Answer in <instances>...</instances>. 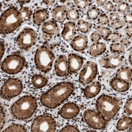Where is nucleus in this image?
<instances>
[{
    "instance_id": "f257e3e1",
    "label": "nucleus",
    "mask_w": 132,
    "mask_h": 132,
    "mask_svg": "<svg viewBox=\"0 0 132 132\" xmlns=\"http://www.w3.org/2000/svg\"><path fill=\"white\" fill-rule=\"evenodd\" d=\"M74 90L75 86L71 82L58 83L41 95L40 102L43 106L54 109L67 100L72 94Z\"/></svg>"
},
{
    "instance_id": "f03ea898",
    "label": "nucleus",
    "mask_w": 132,
    "mask_h": 132,
    "mask_svg": "<svg viewBox=\"0 0 132 132\" xmlns=\"http://www.w3.org/2000/svg\"><path fill=\"white\" fill-rule=\"evenodd\" d=\"M38 108L37 99L31 95H25L20 98L11 107L12 116L19 120H26L31 118Z\"/></svg>"
},
{
    "instance_id": "7ed1b4c3",
    "label": "nucleus",
    "mask_w": 132,
    "mask_h": 132,
    "mask_svg": "<svg viewBox=\"0 0 132 132\" xmlns=\"http://www.w3.org/2000/svg\"><path fill=\"white\" fill-rule=\"evenodd\" d=\"M122 106V101L119 98L103 94L98 98L96 107L98 113L108 121L113 119Z\"/></svg>"
},
{
    "instance_id": "20e7f679",
    "label": "nucleus",
    "mask_w": 132,
    "mask_h": 132,
    "mask_svg": "<svg viewBox=\"0 0 132 132\" xmlns=\"http://www.w3.org/2000/svg\"><path fill=\"white\" fill-rule=\"evenodd\" d=\"M24 22L19 10L11 6L2 13L0 19V31L2 35H8L18 29Z\"/></svg>"
},
{
    "instance_id": "39448f33",
    "label": "nucleus",
    "mask_w": 132,
    "mask_h": 132,
    "mask_svg": "<svg viewBox=\"0 0 132 132\" xmlns=\"http://www.w3.org/2000/svg\"><path fill=\"white\" fill-rule=\"evenodd\" d=\"M55 56L51 47L39 46L36 50L34 61L36 68L43 73L49 72L52 67Z\"/></svg>"
},
{
    "instance_id": "423d86ee",
    "label": "nucleus",
    "mask_w": 132,
    "mask_h": 132,
    "mask_svg": "<svg viewBox=\"0 0 132 132\" xmlns=\"http://www.w3.org/2000/svg\"><path fill=\"white\" fill-rule=\"evenodd\" d=\"M26 65L25 58L18 53L7 56L1 63V70L9 75H15L23 69Z\"/></svg>"
},
{
    "instance_id": "0eeeda50",
    "label": "nucleus",
    "mask_w": 132,
    "mask_h": 132,
    "mask_svg": "<svg viewBox=\"0 0 132 132\" xmlns=\"http://www.w3.org/2000/svg\"><path fill=\"white\" fill-rule=\"evenodd\" d=\"M23 89V83L20 79L10 78L5 81L1 87V96L4 100H10L20 95Z\"/></svg>"
},
{
    "instance_id": "6e6552de",
    "label": "nucleus",
    "mask_w": 132,
    "mask_h": 132,
    "mask_svg": "<svg viewBox=\"0 0 132 132\" xmlns=\"http://www.w3.org/2000/svg\"><path fill=\"white\" fill-rule=\"evenodd\" d=\"M57 124L54 118L50 115H41L33 121L31 127V131H54Z\"/></svg>"
},
{
    "instance_id": "1a4fd4ad",
    "label": "nucleus",
    "mask_w": 132,
    "mask_h": 132,
    "mask_svg": "<svg viewBox=\"0 0 132 132\" xmlns=\"http://www.w3.org/2000/svg\"><path fill=\"white\" fill-rule=\"evenodd\" d=\"M36 32L31 28H26L22 30L15 39L18 47L23 50H28L37 42Z\"/></svg>"
},
{
    "instance_id": "9d476101",
    "label": "nucleus",
    "mask_w": 132,
    "mask_h": 132,
    "mask_svg": "<svg viewBox=\"0 0 132 132\" xmlns=\"http://www.w3.org/2000/svg\"><path fill=\"white\" fill-rule=\"evenodd\" d=\"M84 118L86 123L89 127L95 129H105L108 125V122L103 117L93 109H87L84 113Z\"/></svg>"
},
{
    "instance_id": "9b49d317",
    "label": "nucleus",
    "mask_w": 132,
    "mask_h": 132,
    "mask_svg": "<svg viewBox=\"0 0 132 132\" xmlns=\"http://www.w3.org/2000/svg\"><path fill=\"white\" fill-rule=\"evenodd\" d=\"M97 75V64L93 61H87L79 73V81L83 85L89 84L95 79Z\"/></svg>"
},
{
    "instance_id": "f8f14e48",
    "label": "nucleus",
    "mask_w": 132,
    "mask_h": 132,
    "mask_svg": "<svg viewBox=\"0 0 132 132\" xmlns=\"http://www.w3.org/2000/svg\"><path fill=\"white\" fill-rule=\"evenodd\" d=\"M54 71L56 75L60 77H65L71 75L65 55L61 54L58 57L54 64Z\"/></svg>"
},
{
    "instance_id": "ddd939ff",
    "label": "nucleus",
    "mask_w": 132,
    "mask_h": 132,
    "mask_svg": "<svg viewBox=\"0 0 132 132\" xmlns=\"http://www.w3.org/2000/svg\"><path fill=\"white\" fill-rule=\"evenodd\" d=\"M80 112L79 106L72 102L65 104L59 111V115L65 119H71L77 116Z\"/></svg>"
},
{
    "instance_id": "4468645a",
    "label": "nucleus",
    "mask_w": 132,
    "mask_h": 132,
    "mask_svg": "<svg viewBox=\"0 0 132 132\" xmlns=\"http://www.w3.org/2000/svg\"><path fill=\"white\" fill-rule=\"evenodd\" d=\"M99 62L104 68L115 69L124 63V59L118 55H112L108 57L100 59Z\"/></svg>"
},
{
    "instance_id": "2eb2a0df",
    "label": "nucleus",
    "mask_w": 132,
    "mask_h": 132,
    "mask_svg": "<svg viewBox=\"0 0 132 132\" xmlns=\"http://www.w3.org/2000/svg\"><path fill=\"white\" fill-rule=\"evenodd\" d=\"M84 59L76 53H70L68 57V63L70 74L77 72L82 67Z\"/></svg>"
},
{
    "instance_id": "dca6fc26",
    "label": "nucleus",
    "mask_w": 132,
    "mask_h": 132,
    "mask_svg": "<svg viewBox=\"0 0 132 132\" xmlns=\"http://www.w3.org/2000/svg\"><path fill=\"white\" fill-rule=\"evenodd\" d=\"M88 44V39L86 35H79L75 37L70 42L71 48L76 51L81 52L86 50Z\"/></svg>"
},
{
    "instance_id": "f3484780",
    "label": "nucleus",
    "mask_w": 132,
    "mask_h": 132,
    "mask_svg": "<svg viewBox=\"0 0 132 132\" xmlns=\"http://www.w3.org/2000/svg\"><path fill=\"white\" fill-rule=\"evenodd\" d=\"M76 25L73 22H67L64 24L61 37L65 41H71L76 35Z\"/></svg>"
},
{
    "instance_id": "a211bd4d",
    "label": "nucleus",
    "mask_w": 132,
    "mask_h": 132,
    "mask_svg": "<svg viewBox=\"0 0 132 132\" xmlns=\"http://www.w3.org/2000/svg\"><path fill=\"white\" fill-rule=\"evenodd\" d=\"M109 85L114 90L120 93H124L128 91L130 88V83L115 77L110 80Z\"/></svg>"
},
{
    "instance_id": "6ab92c4d",
    "label": "nucleus",
    "mask_w": 132,
    "mask_h": 132,
    "mask_svg": "<svg viewBox=\"0 0 132 132\" xmlns=\"http://www.w3.org/2000/svg\"><path fill=\"white\" fill-rule=\"evenodd\" d=\"M102 89V85L98 81H94L87 86L83 89L84 96L87 98H93L100 93Z\"/></svg>"
},
{
    "instance_id": "aec40b11",
    "label": "nucleus",
    "mask_w": 132,
    "mask_h": 132,
    "mask_svg": "<svg viewBox=\"0 0 132 132\" xmlns=\"http://www.w3.org/2000/svg\"><path fill=\"white\" fill-rule=\"evenodd\" d=\"M42 31L44 34L52 36L58 35L60 30L56 22L53 20H49L42 25Z\"/></svg>"
},
{
    "instance_id": "412c9836",
    "label": "nucleus",
    "mask_w": 132,
    "mask_h": 132,
    "mask_svg": "<svg viewBox=\"0 0 132 132\" xmlns=\"http://www.w3.org/2000/svg\"><path fill=\"white\" fill-rule=\"evenodd\" d=\"M107 49L106 44L103 42H95L88 48V53L92 57H98L105 52Z\"/></svg>"
},
{
    "instance_id": "4be33fe9",
    "label": "nucleus",
    "mask_w": 132,
    "mask_h": 132,
    "mask_svg": "<svg viewBox=\"0 0 132 132\" xmlns=\"http://www.w3.org/2000/svg\"><path fill=\"white\" fill-rule=\"evenodd\" d=\"M49 18V12L46 9L37 10L33 14V21L37 26L41 25Z\"/></svg>"
},
{
    "instance_id": "5701e85b",
    "label": "nucleus",
    "mask_w": 132,
    "mask_h": 132,
    "mask_svg": "<svg viewBox=\"0 0 132 132\" xmlns=\"http://www.w3.org/2000/svg\"><path fill=\"white\" fill-rule=\"evenodd\" d=\"M116 77L130 82L131 81V69L129 66H123L119 68L116 73Z\"/></svg>"
},
{
    "instance_id": "b1692460",
    "label": "nucleus",
    "mask_w": 132,
    "mask_h": 132,
    "mask_svg": "<svg viewBox=\"0 0 132 132\" xmlns=\"http://www.w3.org/2000/svg\"><path fill=\"white\" fill-rule=\"evenodd\" d=\"M31 82L36 88L41 89L48 84V79L42 75L35 74L32 77Z\"/></svg>"
},
{
    "instance_id": "393cba45",
    "label": "nucleus",
    "mask_w": 132,
    "mask_h": 132,
    "mask_svg": "<svg viewBox=\"0 0 132 132\" xmlns=\"http://www.w3.org/2000/svg\"><path fill=\"white\" fill-rule=\"evenodd\" d=\"M66 12H67V7L64 5H59L53 9L52 15L55 20L61 22L64 19Z\"/></svg>"
},
{
    "instance_id": "a878e982",
    "label": "nucleus",
    "mask_w": 132,
    "mask_h": 132,
    "mask_svg": "<svg viewBox=\"0 0 132 132\" xmlns=\"http://www.w3.org/2000/svg\"><path fill=\"white\" fill-rule=\"evenodd\" d=\"M131 118L127 116H123L117 122L116 129L118 131H124L131 125Z\"/></svg>"
},
{
    "instance_id": "bb28decb",
    "label": "nucleus",
    "mask_w": 132,
    "mask_h": 132,
    "mask_svg": "<svg viewBox=\"0 0 132 132\" xmlns=\"http://www.w3.org/2000/svg\"><path fill=\"white\" fill-rule=\"evenodd\" d=\"M92 29V24L86 21L79 20L77 23V30L83 34H88Z\"/></svg>"
},
{
    "instance_id": "cd10ccee",
    "label": "nucleus",
    "mask_w": 132,
    "mask_h": 132,
    "mask_svg": "<svg viewBox=\"0 0 132 132\" xmlns=\"http://www.w3.org/2000/svg\"><path fill=\"white\" fill-rule=\"evenodd\" d=\"M66 18L70 21H77L80 18V13L78 10L72 7L69 9L66 12Z\"/></svg>"
},
{
    "instance_id": "c85d7f7f",
    "label": "nucleus",
    "mask_w": 132,
    "mask_h": 132,
    "mask_svg": "<svg viewBox=\"0 0 132 132\" xmlns=\"http://www.w3.org/2000/svg\"><path fill=\"white\" fill-rule=\"evenodd\" d=\"M101 14L100 9L96 6H92L88 10L87 12V16L88 19L90 20H96Z\"/></svg>"
},
{
    "instance_id": "c756f323",
    "label": "nucleus",
    "mask_w": 132,
    "mask_h": 132,
    "mask_svg": "<svg viewBox=\"0 0 132 132\" xmlns=\"http://www.w3.org/2000/svg\"><path fill=\"white\" fill-rule=\"evenodd\" d=\"M19 12L23 22L29 21L32 16V11L28 7H21L19 10Z\"/></svg>"
},
{
    "instance_id": "7c9ffc66",
    "label": "nucleus",
    "mask_w": 132,
    "mask_h": 132,
    "mask_svg": "<svg viewBox=\"0 0 132 132\" xmlns=\"http://www.w3.org/2000/svg\"><path fill=\"white\" fill-rule=\"evenodd\" d=\"M96 30L98 34L100 35L101 37H102L105 40H107L108 37L112 33V30L109 28L102 26L97 27L96 28Z\"/></svg>"
},
{
    "instance_id": "2f4dec72",
    "label": "nucleus",
    "mask_w": 132,
    "mask_h": 132,
    "mask_svg": "<svg viewBox=\"0 0 132 132\" xmlns=\"http://www.w3.org/2000/svg\"><path fill=\"white\" fill-rule=\"evenodd\" d=\"M110 50L112 53L120 54L125 52V48L120 43L115 42L110 46Z\"/></svg>"
},
{
    "instance_id": "473e14b6",
    "label": "nucleus",
    "mask_w": 132,
    "mask_h": 132,
    "mask_svg": "<svg viewBox=\"0 0 132 132\" xmlns=\"http://www.w3.org/2000/svg\"><path fill=\"white\" fill-rule=\"evenodd\" d=\"M27 128L23 125L14 124L8 126L3 132H12V131H27Z\"/></svg>"
},
{
    "instance_id": "72a5a7b5",
    "label": "nucleus",
    "mask_w": 132,
    "mask_h": 132,
    "mask_svg": "<svg viewBox=\"0 0 132 132\" xmlns=\"http://www.w3.org/2000/svg\"><path fill=\"white\" fill-rule=\"evenodd\" d=\"M130 9L129 5L125 2H122L121 3H119L117 6V10L118 12L122 13V14H125L129 11Z\"/></svg>"
},
{
    "instance_id": "f704fd0d",
    "label": "nucleus",
    "mask_w": 132,
    "mask_h": 132,
    "mask_svg": "<svg viewBox=\"0 0 132 132\" xmlns=\"http://www.w3.org/2000/svg\"><path fill=\"white\" fill-rule=\"evenodd\" d=\"M73 3L77 7L83 10L90 5V1H86V0H80V1H73Z\"/></svg>"
},
{
    "instance_id": "c9c22d12",
    "label": "nucleus",
    "mask_w": 132,
    "mask_h": 132,
    "mask_svg": "<svg viewBox=\"0 0 132 132\" xmlns=\"http://www.w3.org/2000/svg\"><path fill=\"white\" fill-rule=\"evenodd\" d=\"M122 35L119 34V33L113 32V33H112L111 35L108 37L106 41L111 42L113 43H115L119 41L121 39H122Z\"/></svg>"
},
{
    "instance_id": "e433bc0d",
    "label": "nucleus",
    "mask_w": 132,
    "mask_h": 132,
    "mask_svg": "<svg viewBox=\"0 0 132 132\" xmlns=\"http://www.w3.org/2000/svg\"><path fill=\"white\" fill-rule=\"evenodd\" d=\"M98 22L102 26L107 25L109 23V19L105 13H102L98 18Z\"/></svg>"
},
{
    "instance_id": "4c0bfd02",
    "label": "nucleus",
    "mask_w": 132,
    "mask_h": 132,
    "mask_svg": "<svg viewBox=\"0 0 132 132\" xmlns=\"http://www.w3.org/2000/svg\"><path fill=\"white\" fill-rule=\"evenodd\" d=\"M110 26L112 29L118 30L126 26V23L123 20H119L115 22H112Z\"/></svg>"
},
{
    "instance_id": "58836bf2",
    "label": "nucleus",
    "mask_w": 132,
    "mask_h": 132,
    "mask_svg": "<svg viewBox=\"0 0 132 132\" xmlns=\"http://www.w3.org/2000/svg\"><path fill=\"white\" fill-rule=\"evenodd\" d=\"M131 103H132L131 98H129L127 101V102H126V103L124 105V112L126 114H127L128 115H130L132 113Z\"/></svg>"
},
{
    "instance_id": "ea45409f",
    "label": "nucleus",
    "mask_w": 132,
    "mask_h": 132,
    "mask_svg": "<svg viewBox=\"0 0 132 132\" xmlns=\"http://www.w3.org/2000/svg\"><path fill=\"white\" fill-rule=\"evenodd\" d=\"M5 123V113L4 108L1 105V115H0V130H2Z\"/></svg>"
},
{
    "instance_id": "a19ab883",
    "label": "nucleus",
    "mask_w": 132,
    "mask_h": 132,
    "mask_svg": "<svg viewBox=\"0 0 132 132\" xmlns=\"http://www.w3.org/2000/svg\"><path fill=\"white\" fill-rule=\"evenodd\" d=\"M79 130L77 127L73 125H67L62 128L60 130V131H79Z\"/></svg>"
},
{
    "instance_id": "79ce46f5",
    "label": "nucleus",
    "mask_w": 132,
    "mask_h": 132,
    "mask_svg": "<svg viewBox=\"0 0 132 132\" xmlns=\"http://www.w3.org/2000/svg\"><path fill=\"white\" fill-rule=\"evenodd\" d=\"M114 5L111 1H107L103 6V9L108 12H112L114 10Z\"/></svg>"
},
{
    "instance_id": "37998d69",
    "label": "nucleus",
    "mask_w": 132,
    "mask_h": 132,
    "mask_svg": "<svg viewBox=\"0 0 132 132\" xmlns=\"http://www.w3.org/2000/svg\"><path fill=\"white\" fill-rule=\"evenodd\" d=\"M102 39L101 36L96 31H94L90 36V39L93 42H98L99 41H100Z\"/></svg>"
},
{
    "instance_id": "c03bdc74",
    "label": "nucleus",
    "mask_w": 132,
    "mask_h": 132,
    "mask_svg": "<svg viewBox=\"0 0 132 132\" xmlns=\"http://www.w3.org/2000/svg\"><path fill=\"white\" fill-rule=\"evenodd\" d=\"M109 19L112 22H115L120 19V16L116 12H113L110 13L109 15Z\"/></svg>"
},
{
    "instance_id": "a18cd8bd",
    "label": "nucleus",
    "mask_w": 132,
    "mask_h": 132,
    "mask_svg": "<svg viewBox=\"0 0 132 132\" xmlns=\"http://www.w3.org/2000/svg\"><path fill=\"white\" fill-rule=\"evenodd\" d=\"M124 20L125 23L128 24H131L132 23V16L130 12H128L125 14L124 15Z\"/></svg>"
},
{
    "instance_id": "49530a36",
    "label": "nucleus",
    "mask_w": 132,
    "mask_h": 132,
    "mask_svg": "<svg viewBox=\"0 0 132 132\" xmlns=\"http://www.w3.org/2000/svg\"><path fill=\"white\" fill-rule=\"evenodd\" d=\"M120 43L122 44L123 46H124V47H128L131 44V42L130 41L126 38H122L120 39Z\"/></svg>"
},
{
    "instance_id": "de8ad7c7",
    "label": "nucleus",
    "mask_w": 132,
    "mask_h": 132,
    "mask_svg": "<svg viewBox=\"0 0 132 132\" xmlns=\"http://www.w3.org/2000/svg\"><path fill=\"white\" fill-rule=\"evenodd\" d=\"M125 32L126 35L130 39H131V35H132V29L131 26H128L125 29Z\"/></svg>"
},
{
    "instance_id": "09e8293b",
    "label": "nucleus",
    "mask_w": 132,
    "mask_h": 132,
    "mask_svg": "<svg viewBox=\"0 0 132 132\" xmlns=\"http://www.w3.org/2000/svg\"><path fill=\"white\" fill-rule=\"evenodd\" d=\"M5 43L4 41H3L2 40H1V59H2L5 51Z\"/></svg>"
},
{
    "instance_id": "8fccbe9b",
    "label": "nucleus",
    "mask_w": 132,
    "mask_h": 132,
    "mask_svg": "<svg viewBox=\"0 0 132 132\" xmlns=\"http://www.w3.org/2000/svg\"><path fill=\"white\" fill-rule=\"evenodd\" d=\"M42 37L43 38V39L47 41H49L51 40V39L52 38V36L49 35H47V34H43L42 35Z\"/></svg>"
},
{
    "instance_id": "3c124183",
    "label": "nucleus",
    "mask_w": 132,
    "mask_h": 132,
    "mask_svg": "<svg viewBox=\"0 0 132 132\" xmlns=\"http://www.w3.org/2000/svg\"><path fill=\"white\" fill-rule=\"evenodd\" d=\"M42 2L47 5L50 6V5H53L54 3L56 2V1H43Z\"/></svg>"
},
{
    "instance_id": "603ef678",
    "label": "nucleus",
    "mask_w": 132,
    "mask_h": 132,
    "mask_svg": "<svg viewBox=\"0 0 132 132\" xmlns=\"http://www.w3.org/2000/svg\"><path fill=\"white\" fill-rule=\"evenodd\" d=\"M107 1H101V0H99V1H96V3L98 5L100 6H103L105 5V4L107 2Z\"/></svg>"
},
{
    "instance_id": "864d4df0",
    "label": "nucleus",
    "mask_w": 132,
    "mask_h": 132,
    "mask_svg": "<svg viewBox=\"0 0 132 132\" xmlns=\"http://www.w3.org/2000/svg\"><path fill=\"white\" fill-rule=\"evenodd\" d=\"M110 73H111V71H103L102 72V74L104 76H108Z\"/></svg>"
},
{
    "instance_id": "5fc2aeb1",
    "label": "nucleus",
    "mask_w": 132,
    "mask_h": 132,
    "mask_svg": "<svg viewBox=\"0 0 132 132\" xmlns=\"http://www.w3.org/2000/svg\"><path fill=\"white\" fill-rule=\"evenodd\" d=\"M18 2L20 4H27V3H28L30 2V1H18Z\"/></svg>"
},
{
    "instance_id": "6e6d98bb",
    "label": "nucleus",
    "mask_w": 132,
    "mask_h": 132,
    "mask_svg": "<svg viewBox=\"0 0 132 132\" xmlns=\"http://www.w3.org/2000/svg\"><path fill=\"white\" fill-rule=\"evenodd\" d=\"M129 62L130 65H131V51L130 50L129 55Z\"/></svg>"
},
{
    "instance_id": "4d7b16f0",
    "label": "nucleus",
    "mask_w": 132,
    "mask_h": 132,
    "mask_svg": "<svg viewBox=\"0 0 132 132\" xmlns=\"http://www.w3.org/2000/svg\"><path fill=\"white\" fill-rule=\"evenodd\" d=\"M68 6H71L72 5V3L70 1H67V4H66Z\"/></svg>"
},
{
    "instance_id": "13d9d810",
    "label": "nucleus",
    "mask_w": 132,
    "mask_h": 132,
    "mask_svg": "<svg viewBox=\"0 0 132 132\" xmlns=\"http://www.w3.org/2000/svg\"><path fill=\"white\" fill-rule=\"evenodd\" d=\"M122 2V1H113V2H114V3H116V4H118L119 3H121Z\"/></svg>"
}]
</instances>
